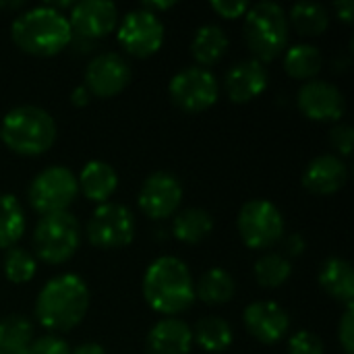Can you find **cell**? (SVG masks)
<instances>
[{"label":"cell","instance_id":"26","mask_svg":"<svg viewBox=\"0 0 354 354\" xmlns=\"http://www.w3.org/2000/svg\"><path fill=\"white\" fill-rule=\"evenodd\" d=\"M25 232V214L19 199L10 193H0V249H10Z\"/></svg>","mask_w":354,"mask_h":354},{"label":"cell","instance_id":"27","mask_svg":"<svg viewBox=\"0 0 354 354\" xmlns=\"http://www.w3.org/2000/svg\"><path fill=\"white\" fill-rule=\"evenodd\" d=\"M191 332L197 344L207 353H224L234 340L230 324L222 317H203Z\"/></svg>","mask_w":354,"mask_h":354},{"label":"cell","instance_id":"12","mask_svg":"<svg viewBox=\"0 0 354 354\" xmlns=\"http://www.w3.org/2000/svg\"><path fill=\"white\" fill-rule=\"evenodd\" d=\"M131 64L116 52H102L93 56L85 68L83 85L91 95L112 97L131 83Z\"/></svg>","mask_w":354,"mask_h":354},{"label":"cell","instance_id":"8","mask_svg":"<svg viewBox=\"0 0 354 354\" xmlns=\"http://www.w3.org/2000/svg\"><path fill=\"white\" fill-rule=\"evenodd\" d=\"M241 239L251 249H268L284 234V218L268 199H249L236 218Z\"/></svg>","mask_w":354,"mask_h":354},{"label":"cell","instance_id":"3","mask_svg":"<svg viewBox=\"0 0 354 354\" xmlns=\"http://www.w3.org/2000/svg\"><path fill=\"white\" fill-rule=\"evenodd\" d=\"M10 37L27 54L54 56L71 44L73 29L66 15L41 4L15 17L10 25Z\"/></svg>","mask_w":354,"mask_h":354},{"label":"cell","instance_id":"19","mask_svg":"<svg viewBox=\"0 0 354 354\" xmlns=\"http://www.w3.org/2000/svg\"><path fill=\"white\" fill-rule=\"evenodd\" d=\"M193 346L191 328L176 317L160 319L145 338L147 354H189Z\"/></svg>","mask_w":354,"mask_h":354},{"label":"cell","instance_id":"22","mask_svg":"<svg viewBox=\"0 0 354 354\" xmlns=\"http://www.w3.org/2000/svg\"><path fill=\"white\" fill-rule=\"evenodd\" d=\"M228 44H230L228 33L220 25L207 23L195 31L191 41V54L205 68L222 60V56L228 50Z\"/></svg>","mask_w":354,"mask_h":354},{"label":"cell","instance_id":"41","mask_svg":"<svg viewBox=\"0 0 354 354\" xmlns=\"http://www.w3.org/2000/svg\"><path fill=\"white\" fill-rule=\"evenodd\" d=\"M71 354H106V351L97 342H85V344H79Z\"/></svg>","mask_w":354,"mask_h":354},{"label":"cell","instance_id":"40","mask_svg":"<svg viewBox=\"0 0 354 354\" xmlns=\"http://www.w3.org/2000/svg\"><path fill=\"white\" fill-rule=\"evenodd\" d=\"M172 6H174V0H166V2H162V0H151V2H143V4H141V8H145V10L153 12V15H158V10H168V8H172Z\"/></svg>","mask_w":354,"mask_h":354},{"label":"cell","instance_id":"34","mask_svg":"<svg viewBox=\"0 0 354 354\" xmlns=\"http://www.w3.org/2000/svg\"><path fill=\"white\" fill-rule=\"evenodd\" d=\"M338 338L346 354H354V309L346 307L340 324H338Z\"/></svg>","mask_w":354,"mask_h":354},{"label":"cell","instance_id":"35","mask_svg":"<svg viewBox=\"0 0 354 354\" xmlns=\"http://www.w3.org/2000/svg\"><path fill=\"white\" fill-rule=\"evenodd\" d=\"M330 139H332V145H334L342 156H351L354 143V131L351 124H336V127L330 131Z\"/></svg>","mask_w":354,"mask_h":354},{"label":"cell","instance_id":"11","mask_svg":"<svg viewBox=\"0 0 354 354\" xmlns=\"http://www.w3.org/2000/svg\"><path fill=\"white\" fill-rule=\"evenodd\" d=\"M116 35L122 50L133 56L147 58L164 44V23L158 15L139 6L122 17Z\"/></svg>","mask_w":354,"mask_h":354},{"label":"cell","instance_id":"21","mask_svg":"<svg viewBox=\"0 0 354 354\" xmlns=\"http://www.w3.org/2000/svg\"><path fill=\"white\" fill-rule=\"evenodd\" d=\"M319 284L332 299L344 303L346 307H353L354 272L351 261L342 257L326 259L319 270Z\"/></svg>","mask_w":354,"mask_h":354},{"label":"cell","instance_id":"5","mask_svg":"<svg viewBox=\"0 0 354 354\" xmlns=\"http://www.w3.org/2000/svg\"><path fill=\"white\" fill-rule=\"evenodd\" d=\"M245 41L257 60H272L288 44V17L286 10L272 0L257 2L245 12Z\"/></svg>","mask_w":354,"mask_h":354},{"label":"cell","instance_id":"25","mask_svg":"<svg viewBox=\"0 0 354 354\" xmlns=\"http://www.w3.org/2000/svg\"><path fill=\"white\" fill-rule=\"evenodd\" d=\"M324 66L322 50L313 44H295L286 50L284 56V68L295 79H315V75Z\"/></svg>","mask_w":354,"mask_h":354},{"label":"cell","instance_id":"31","mask_svg":"<svg viewBox=\"0 0 354 354\" xmlns=\"http://www.w3.org/2000/svg\"><path fill=\"white\" fill-rule=\"evenodd\" d=\"M2 270H4V276L12 284H25L35 276L37 261L29 251L15 245V247L6 249L4 259H2Z\"/></svg>","mask_w":354,"mask_h":354},{"label":"cell","instance_id":"33","mask_svg":"<svg viewBox=\"0 0 354 354\" xmlns=\"http://www.w3.org/2000/svg\"><path fill=\"white\" fill-rule=\"evenodd\" d=\"M27 354H71V348L58 336H41L29 344Z\"/></svg>","mask_w":354,"mask_h":354},{"label":"cell","instance_id":"17","mask_svg":"<svg viewBox=\"0 0 354 354\" xmlns=\"http://www.w3.org/2000/svg\"><path fill=\"white\" fill-rule=\"evenodd\" d=\"M268 87V68L257 58H247L232 64L224 77V91L236 104H247Z\"/></svg>","mask_w":354,"mask_h":354},{"label":"cell","instance_id":"20","mask_svg":"<svg viewBox=\"0 0 354 354\" xmlns=\"http://www.w3.org/2000/svg\"><path fill=\"white\" fill-rule=\"evenodd\" d=\"M77 185H79V191L87 199L95 203H106L118 187V174L108 162L91 160L83 166L77 178Z\"/></svg>","mask_w":354,"mask_h":354},{"label":"cell","instance_id":"39","mask_svg":"<svg viewBox=\"0 0 354 354\" xmlns=\"http://www.w3.org/2000/svg\"><path fill=\"white\" fill-rule=\"evenodd\" d=\"M89 97H91V93L87 91L85 85H79V87H75V89L71 91V102H73L75 106H85V104L89 102Z\"/></svg>","mask_w":354,"mask_h":354},{"label":"cell","instance_id":"24","mask_svg":"<svg viewBox=\"0 0 354 354\" xmlns=\"http://www.w3.org/2000/svg\"><path fill=\"white\" fill-rule=\"evenodd\" d=\"M234 292H236V282L222 268L207 270L205 274H201L199 282L195 284V297L207 305H224L234 297Z\"/></svg>","mask_w":354,"mask_h":354},{"label":"cell","instance_id":"30","mask_svg":"<svg viewBox=\"0 0 354 354\" xmlns=\"http://www.w3.org/2000/svg\"><path fill=\"white\" fill-rule=\"evenodd\" d=\"M292 274V266L284 255L268 253L257 259L255 263V278L263 288H278L282 286Z\"/></svg>","mask_w":354,"mask_h":354},{"label":"cell","instance_id":"7","mask_svg":"<svg viewBox=\"0 0 354 354\" xmlns=\"http://www.w3.org/2000/svg\"><path fill=\"white\" fill-rule=\"evenodd\" d=\"M79 193L77 176L66 166H48L33 176L27 189V199L31 207L41 214L66 212Z\"/></svg>","mask_w":354,"mask_h":354},{"label":"cell","instance_id":"29","mask_svg":"<svg viewBox=\"0 0 354 354\" xmlns=\"http://www.w3.org/2000/svg\"><path fill=\"white\" fill-rule=\"evenodd\" d=\"M286 17L299 33L311 35V37L322 35L330 25L328 8L317 2H297L290 6V12Z\"/></svg>","mask_w":354,"mask_h":354},{"label":"cell","instance_id":"32","mask_svg":"<svg viewBox=\"0 0 354 354\" xmlns=\"http://www.w3.org/2000/svg\"><path fill=\"white\" fill-rule=\"evenodd\" d=\"M288 354H324V342L317 334L309 330H301L290 336Z\"/></svg>","mask_w":354,"mask_h":354},{"label":"cell","instance_id":"42","mask_svg":"<svg viewBox=\"0 0 354 354\" xmlns=\"http://www.w3.org/2000/svg\"><path fill=\"white\" fill-rule=\"evenodd\" d=\"M23 4H25L23 0H12V2H2V0H0V6H2V8H21Z\"/></svg>","mask_w":354,"mask_h":354},{"label":"cell","instance_id":"6","mask_svg":"<svg viewBox=\"0 0 354 354\" xmlns=\"http://www.w3.org/2000/svg\"><path fill=\"white\" fill-rule=\"evenodd\" d=\"M81 243V226L68 212L41 216L33 230V249L46 263L68 261Z\"/></svg>","mask_w":354,"mask_h":354},{"label":"cell","instance_id":"15","mask_svg":"<svg viewBox=\"0 0 354 354\" xmlns=\"http://www.w3.org/2000/svg\"><path fill=\"white\" fill-rule=\"evenodd\" d=\"M66 19L77 35L97 39L118 27V8L110 0H81L73 4Z\"/></svg>","mask_w":354,"mask_h":354},{"label":"cell","instance_id":"10","mask_svg":"<svg viewBox=\"0 0 354 354\" xmlns=\"http://www.w3.org/2000/svg\"><path fill=\"white\" fill-rule=\"evenodd\" d=\"M135 236V216L120 203H100L87 222V239L97 249L127 247Z\"/></svg>","mask_w":354,"mask_h":354},{"label":"cell","instance_id":"37","mask_svg":"<svg viewBox=\"0 0 354 354\" xmlns=\"http://www.w3.org/2000/svg\"><path fill=\"white\" fill-rule=\"evenodd\" d=\"M305 247H307L305 239L301 234H297V232L286 239V253L288 255H301L305 251Z\"/></svg>","mask_w":354,"mask_h":354},{"label":"cell","instance_id":"18","mask_svg":"<svg viewBox=\"0 0 354 354\" xmlns=\"http://www.w3.org/2000/svg\"><path fill=\"white\" fill-rule=\"evenodd\" d=\"M348 180V166L342 158L334 153H322L313 158L305 172L303 185L315 195H334L338 193Z\"/></svg>","mask_w":354,"mask_h":354},{"label":"cell","instance_id":"36","mask_svg":"<svg viewBox=\"0 0 354 354\" xmlns=\"http://www.w3.org/2000/svg\"><path fill=\"white\" fill-rule=\"evenodd\" d=\"M249 2L245 0H214L212 2V8L226 17V19H236V17H245V12L249 10Z\"/></svg>","mask_w":354,"mask_h":354},{"label":"cell","instance_id":"14","mask_svg":"<svg viewBox=\"0 0 354 354\" xmlns=\"http://www.w3.org/2000/svg\"><path fill=\"white\" fill-rule=\"evenodd\" d=\"M297 104L307 118L322 122L338 120L346 110L344 93L334 83L324 79H311L305 85H301Z\"/></svg>","mask_w":354,"mask_h":354},{"label":"cell","instance_id":"23","mask_svg":"<svg viewBox=\"0 0 354 354\" xmlns=\"http://www.w3.org/2000/svg\"><path fill=\"white\" fill-rule=\"evenodd\" d=\"M214 230V218L201 207H187L174 216L172 234L187 245H197L207 239Z\"/></svg>","mask_w":354,"mask_h":354},{"label":"cell","instance_id":"9","mask_svg":"<svg viewBox=\"0 0 354 354\" xmlns=\"http://www.w3.org/2000/svg\"><path fill=\"white\" fill-rule=\"evenodd\" d=\"M170 100L185 112L197 114L216 104L220 95L218 77L203 66H187L178 71L168 85Z\"/></svg>","mask_w":354,"mask_h":354},{"label":"cell","instance_id":"4","mask_svg":"<svg viewBox=\"0 0 354 354\" xmlns=\"http://www.w3.org/2000/svg\"><path fill=\"white\" fill-rule=\"evenodd\" d=\"M2 143L19 156H39L56 141V122L39 106H17L0 122Z\"/></svg>","mask_w":354,"mask_h":354},{"label":"cell","instance_id":"38","mask_svg":"<svg viewBox=\"0 0 354 354\" xmlns=\"http://www.w3.org/2000/svg\"><path fill=\"white\" fill-rule=\"evenodd\" d=\"M334 10L338 12V17L346 23H351L354 19V2L353 0H338L334 4Z\"/></svg>","mask_w":354,"mask_h":354},{"label":"cell","instance_id":"16","mask_svg":"<svg viewBox=\"0 0 354 354\" xmlns=\"http://www.w3.org/2000/svg\"><path fill=\"white\" fill-rule=\"evenodd\" d=\"M243 322L247 332L263 344L280 342L290 328V317L286 309L272 301L251 303L243 313Z\"/></svg>","mask_w":354,"mask_h":354},{"label":"cell","instance_id":"1","mask_svg":"<svg viewBox=\"0 0 354 354\" xmlns=\"http://www.w3.org/2000/svg\"><path fill=\"white\" fill-rule=\"evenodd\" d=\"M143 297L156 313L172 317L187 311L195 301L189 266L174 255L153 259L143 276Z\"/></svg>","mask_w":354,"mask_h":354},{"label":"cell","instance_id":"13","mask_svg":"<svg viewBox=\"0 0 354 354\" xmlns=\"http://www.w3.org/2000/svg\"><path fill=\"white\" fill-rule=\"evenodd\" d=\"M183 201V185L172 172L158 170L149 174L139 189V207L151 220H164L176 214Z\"/></svg>","mask_w":354,"mask_h":354},{"label":"cell","instance_id":"28","mask_svg":"<svg viewBox=\"0 0 354 354\" xmlns=\"http://www.w3.org/2000/svg\"><path fill=\"white\" fill-rule=\"evenodd\" d=\"M33 342V326L23 315L0 319V354H27Z\"/></svg>","mask_w":354,"mask_h":354},{"label":"cell","instance_id":"2","mask_svg":"<svg viewBox=\"0 0 354 354\" xmlns=\"http://www.w3.org/2000/svg\"><path fill=\"white\" fill-rule=\"evenodd\" d=\"M87 309L89 288L77 274H60L48 280L35 299V315L52 332L73 330L81 324Z\"/></svg>","mask_w":354,"mask_h":354}]
</instances>
